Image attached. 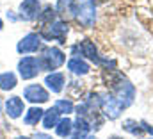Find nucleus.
Masks as SVG:
<instances>
[{"label": "nucleus", "mask_w": 153, "mask_h": 139, "mask_svg": "<svg viewBox=\"0 0 153 139\" xmlns=\"http://www.w3.org/2000/svg\"><path fill=\"white\" fill-rule=\"evenodd\" d=\"M103 78H105L107 84L111 86L112 96H114L123 107H128V105L134 102L135 89H134V86H132L119 71H116V70H111V71H109V70H105V71H103Z\"/></svg>", "instance_id": "1"}, {"label": "nucleus", "mask_w": 153, "mask_h": 139, "mask_svg": "<svg viewBox=\"0 0 153 139\" xmlns=\"http://www.w3.org/2000/svg\"><path fill=\"white\" fill-rule=\"evenodd\" d=\"M75 13L84 27H93L94 23V0H75Z\"/></svg>", "instance_id": "2"}, {"label": "nucleus", "mask_w": 153, "mask_h": 139, "mask_svg": "<svg viewBox=\"0 0 153 139\" xmlns=\"http://www.w3.org/2000/svg\"><path fill=\"white\" fill-rule=\"evenodd\" d=\"M39 63H41V70H55L64 63V54L55 46L45 48L43 55L39 57Z\"/></svg>", "instance_id": "3"}, {"label": "nucleus", "mask_w": 153, "mask_h": 139, "mask_svg": "<svg viewBox=\"0 0 153 139\" xmlns=\"http://www.w3.org/2000/svg\"><path fill=\"white\" fill-rule=\"evenodd\" d=\"M68 34V23L66 22H53L48 27L43 29L41 36L46 39H59L61 43H64V37Z\"/></svg>", "instance_id": "4"}, {"label": "nucleus", "mask_w": 153, "mask_h": 139, "mask_svg": "<svg viewBox=\"0 0 153 139\" xmlns=\"http://www.w3.org/2000/svg\"><path fill=\"white\" fill-rule=\"evenodd\" d=\"M18 70H20L22 78L27 80V78L36 77L39 71H41V63H39V59H36V57H23L20 61V64H18Z\"/></svg>", "instance_id": "5"}, {"label": "nucleus", "mask_w": 153, "mask_h": 139, "mask_svg": "<svg viewBox=\"0 0 153 139\" xmlns=\"http://www.w3.org/2000/svg\"><path fill=\"white\" fill-rule=\"evenodd\" d=\"M100 107H102V111L105 112V116L111 118V120H116V118L119 116V112L123 111V105L119 104L112 95H103V96H100Z\"/></svg>", "instance_id": "6"}, {"label": "nucleus", "mask_w": 153, "mask_h": 139, "mask_svg": "<svg viewBox=\"0 0 153 139\" xmlns=\"http://www.w3.org/2000/svg\"><path fill=\"white\" fill-rule=\"evenodd\" d=\"M41 46V36L38 34H27L20 43H18V52L20 54H29V52H36Z\"/></svg>", "instance_id": "7"}, {"label": "nucleus", "mask_w": 153, "mask_h": 139, "mask_svg": "<svg viewBox=\"0 0 153 139\" xmlns=\"http://www.w3.org/2000/svg\"><path fill=\"white\" fill-rule=\"evenodd\" d=\"M25 98L32 104H43V102L48 100V93L43 89V86L34 84V86H29L25 89Z\"/></svg>", "instance_id": "8"}, {"label": "nucleus", "mask_w": 153, "mask_h": 139, "mask_svg": "<svg viewBox=\"0 0 153 139\" xmlns=\"http://www.w3.org/2000/svg\"><path fill=\"white\" fill-rule=\"evenodd\" d=\"M20 14L25 20H34L39 16V2L38 0H23L20 4Z\"/></svg>", "instance_id": "9"}, {"label": "nucleus", "mask_w": 153, "mask_h": 139, "mask_svg": "<svg viewBox=\"0 0 153 139\" xmlns=\"http://www.w3.org/2000/svg\"><path fill=\"white\" fill-rule=\"evenodd\" d=\"M75 50H80L85 57H89V59H91V61H94V63H103V59L98 55V50H96L94 43H93V41H89V39L82 41L78 46H75Z\"/></svg>", "instance_id": "10"}, {"label": "nucleus", "mask_w": 153, "mask_h": 139, "mask_svg": "<svg viewBox=\"0 0 153 139\" xmlns=\"http://www.w3.org/2000/svg\"><path fill=\"white\" fill-rule=\"evenodd\" d=\"M5 112L9 118H20L23 112V102L20 96H11L5 102Z\"/></svg>", "instance_id": "11"}, {"label": "nucleus", "mask_w": 153, "mask_h": 139, "mask_svg": "<svg viewBox=\"0 0 153 139\" xmlns=\"http://www.w3.org/2000/svg\"><path fill=\"white\" fill-rule=\"evenodd\" d=\"M45 84L52 89V93H61L62 84H64V75L62 73H50L45 78Z\"/></svg>", "instance_id": "12"}, {"label": "nucleus", "mask_w": 153, "mask_h": 139, "mask_svg": "<svg viewBox=\"0 0 153 139\" xmlns=\"http://www.w3.org/2000/svg\"><path fill=\"white\" fill-rule=\"evenodd\" d=\"M68 68L71 70L75 75H85V73H89V64H87L85 61L78 59V57L70 59V63H68Z\"/></svg>", "instance_id": "13"}, {"label": "nucleus", "mask_w": 153, "mask_h": 139, "mask_svg": "<svg viewBox=\"0 0 153 139\" xmlns=\"http://www.w3.org/2000/svg\"><path fill=\"white\" fill-rule=\"evenodd\" d=\"M57 123H59V111L55 107L46 111V112H43V125H45V129H52Z\"/></svg>", "instance_id": "14"}, {"label": "nucleus", "mask_w": 153, "mask_h": 139, "mask_svg": "<svg viewBox=\"0 0 153 139\" xmlns=\"http://www.w3.org/2000/svg\"><path fill=\"white\" fill-rule=\"evenodd\" d=\"M57 136H61V138H68V136H71V132H73V123H71V120H68V118H64V120H61L59 123H57Z\"/></svg>", "instance_id": "15"}, {"label": "nucleus", "mask_w": 153, "mask_h": 139, "mask_svg": "<svg viewBox=\"0 0 153 139\" xmlns=\"http://www.w3.org/2000/svg\"><path fill=\"white\" fill-rule=\"evenodd\" d=\"M14 86H16V77H14V73L7 71V73H2V75H0V89L9 91V89H13Z\"/></svg>", "instance_id": "16"}, {"label": "nucleus", "mask_w": 153, "mask_h": 139, "mask_svg": "<svg viewBox=\"0 0 153 139\" xmlns=\"http://www.w3.org/2000/svg\"><path fill=\"white\" fill-rule=\"evenodd\" d=\"M43 112H45V111H41L39 107H32V109H29L27 114H25V123H27V125H36L39 120L43 118Z\"/></svg>", "instance_id": "17"}, {"label": "nucleus", "mask_w": 153, "mask_h": 139, "mask_svg": "<svg viewBox=\"0 0 153 139\" xmlns=\"http://www.w3.org/2000/svg\"><path fill=\"white\" fill-rule=\"evenodd\" d=\"M55 109L59 111V114H70V112H73V104L70 100H59L55 104Z\"/></svg>", "instance_id": "18"}, {"label": "nucleus", "mask_w": 153, "mask_h": 139, "mask_svg": "<svg viewBox=\"0 0 153 139\" xmlns=\"http://www.w3.org/2000/svg\"><path fill=\"white\" fill-rule=\"evenodd\" d=\"M125 130H128L130 134H134V136H141L143 134V129L137 125V121H134V120H126L125 121Z\"/></svg>", "instance_id": "19"}, {"label": "nucleus", "mask_w": 153, "mask_h": 139, "mask_svg": "<svg viewBox=\"0 0 153 139\" xmlns=\"http://www.w3.org/2000/svg\"><path fill=\"white\" fill-rule=\"evenodd\" d=\"M73 2H75V0H59V11H61L62 14H66V13H75Z\"/></svg>", "instance_id": "20"}, {"label": "nucleus", "mask_w": 153, "mask_h": 139, "mask_svg": "<svg viewBox=\"0 0 153 139\" xmlns=\"http://www.w3.org/2000/svg\"><path fill=\"white\" fill-rule=\"evenodd\" d=\"M53 16H55V11H53L52 7H46L39 20H41V22H52V20H53Z\"/></svg>", "instance_id": "21"}, {"label": "nucleus", "mask_w": 153, "mask_h": 139, "mask_svg": "<svg viewBox=\"0 0 153 139\" xmlns=\"http://www.w3.org/2000/svg\"><path fill=\"white\" fill-rule=\"evenodd\" d=\"M141 125H143V130H148V132H150V134H153V127H150V125H148V123H146V121H143V123H141Z\"/></svg>", "instance_id": "22"}, {"label": "nucleus", "mask_w": 153, "mask_h": 139, "mask_svg": "<svg viewBox=\"0 0 153 139\" xmlns=\"http://www.w3.org/2000/svg\"><path fill=\"white\" fill-rule=\"evenodd\" d=\"M36 139H52V138H50V136H45V134H38Z\"/></svg>", "instance_id": "23"}, {"label": "nucleus", "mask_w": 153, "mask_h": 139, "mask_svg": "<svg viewBox=\"0 0 153 139\" xmlns=\"http://www.w3.org/2000/svg\"><path fill=\"white\" fill-rule=\"evenodd\" d=\"M84 139H94V138H89V136H87V138H84Z\"/></svg>", "instance_id": "24"}, {"label": "nucleus", "mask_w": 153, "mask_h": 139, "mask_svg": "<svg viewBox=\"0 0 153 139\" xmlns=\"http://www.w3.org/2000/svg\"><path fill=\"white\" fill-rule=\"evenodd\" d=\"M18 139H30V138H18Z\"/></svg>", "instance_id": "25"}, {"label": "nucleus", "mask_w": 153, "mask_h": 139, "mask_svg": "<svg viewBox=\"0 0 153 139\" xmlns=\"http://www.w3.org/2000/svg\"><path fill=\"white\" fill-rule=\"evenodd\" d=\"M0 29H2V22H0Z\"/></svg>", "instance_id": "26"}, {"label": "nucleus", "mask_w": 153, "mask_h": 139, "mask_svg": "<svg viewBox=\"0 0 153 139\" xmlns=\"http://www.w3.org/2000/svg\"><path fill=\"white\" fill-rule=\"evenodd\" d=\"M114 139H116V138H114Z\"/></svg>", "instance_id": "27"}]
</instances>
